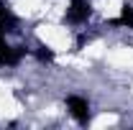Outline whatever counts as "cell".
<instances>
[{
	"mask_svg": "<svg viewBox=\"0 0 133 130\" xmlns=\"http://www.w3.org/2000/svg\"><path fill=\"white\" fill-rule=\"evenodd\" d=\"M64 105H66V112L72 115L79 125H87L90 122V102H87V97H82V95H69L64 99Z\"/></svg>",
	"mask_w": 133,
	"mask_h": 130,
	"instance_id": "1",
	"label": "cell"
},
{
	"mask_svg": "<svg viewBox=\"0 0 133 130\" xmlns=\"http://www.w3.org/2000/svg\"><path fill=\"white\" fill-rule=\"evenodd\" d=\"M92 16V5H90V0H69V8H66V16L64 20L66 23H72V26H82L87 23Z\"/></svg>",
	"mask_w": 133,
	"mask_h": 130,
	"instance_id": "2",
	"label": "cell"
},
{
	"mask_svg": "<svg viewBox=\"0 0 133 130\" xmlns=\"http://www.w3.org/2000/svg\"><path fill=\"white\" fill-rule=\"evenodd\" d=\"M23 56H26L23 46H13L5 41V36H0V66H18Z\"/></svg>",
	"mask_w": 133,
	"mask_h": 130,
	"instance_id": "3",
	"label": "cell"
},
{
	"mask_svg": "<svg viewBox=\"0 0 133 130\" xmlns=\"http://www.w3.org/2000/svg\"><path fill=\"white\" fill-rule=\"evenodd\" d=\"M16 26H18V18L16 13L0 0V36H5V33H10V31H16Z\"/></svg>",
	"mask_w": 133,
	"mask_h": 130,
	"instance_id": "4",
	"label": "cell"
},
{
	"mask_svg": "<svg viewBox=\"0 0 133 130\" xmlns=\"http://www.w3.org/2000/svg\"><path fill=\"white\" fill-rule=\"evenodd\" d=\"M110 23H113V26H120V28H131V31H133V5L125 3V5L120 8V16L113 18Z\"/></svg>",
	"mask_w": 133,
	"mask_h": 130,
	"instance_id": "5",
	"label": "cell"
},
{
	"mask_svg": "<svg viewBox=\"0 0 133 130\" xmlns=\"http://www.w3.org/2000/svg\"><path fill=\"white\" fill-rule=\"evenodd\" d=\"M33 56H36V61H41V64H54V59H56L54 49H49V46H38V49H33Z\"/></svg>",
	"mask_w": 133,
	"mask_h": 130,
	"instance_id": "6",
	"label": "cell"
}]
</instances>
